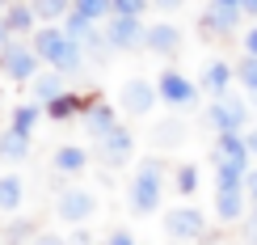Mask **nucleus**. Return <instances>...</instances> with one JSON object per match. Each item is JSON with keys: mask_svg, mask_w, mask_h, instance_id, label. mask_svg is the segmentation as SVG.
Listing matches in <instances>:
<instances>
[{"mask_svg": "<svg viewBox=\"0 0 257 245\" xmlns=\"http://www.w3.org/2000/svg\"><path fill=\"white\" fill-rule=\"evenodd\" d=\"M34 55L51 59L55 68H68V72L80 68V47H76V38L63 34V30H38L34 34Z\"/></svg>", "mask_w": 257, "mask_h": 245, "instance_id": "f257e3e1", "label": "nucleus"}, {"mask_svg": "<svg viewBox=\"0 0 257 245\" xmlns=\"http://www.w3.org/2000/svg\"><path fill=\"white\" fill-rule=\"evenodd\" d=\"M156 203H160V161H144L131 186V207L148 216V211H156Z\"/></svg>", "mask_w": 257, "mask_h": 245, "instance_id": "f03ea898", "label": "nucleus"}, {"mask_svg": "<svg viewBox=\"0 0 257 245\" xmlns=\"http://www.w3.org/2000/svg\"><path fill=\"white\" fill-rule=\"evenodd\" d=\"M0 63H5V72L13 80H34V47H17V42H9V47L0 51Z\"/></svg>", "mask_w": 257, "mask_h": 245, "instance_id": "7ed1b4c3", "label": "nucleus"}, {"mask_svg": "<svg viewBox=\"0 0 257 245\" xmlns=\"http://www.w3.org/2000/svg\"><path fill=\"white\" fill-rule=\"evenodd\" d=\"M202 228H207V220H202L198 207H177V211H169V237L194 241V237H202Z\"/></svg>", "mask_w": 257, "mask_h": 245, "instance_id": "20e7f679", "label": "nucleus"}, {"mask_svg": "<svg viewBox=\"0 0 257 245\" xmlns=\"http://www.w3.org/2000/svg\"><path fill=\"white\" fill-rule=\"evenodd\" d=\"M93 207H97V199H93L89 190H68V195L59 199V216L68 220V224H84V220L93 216Z\"/></svg>", "mask_w": 257, "mask_h": 245, "instance_id": "39448f33", "label": "nucleus"}, {"mask_svg": "<svg viewBox=\"0 0 257 245\" xmlns=\"http://www.w3.org/2000/svg\"><path fill=\"white\" fill-rule=\"evenodd\" d=\"M156 93L165 98L169 106H186L190 98H194V85H190L181 72H160V80H156Z\"/></svg>", "mask_w": 257, "mask_h": 245, "instance_id": "423d86ee", "label": "nucleus"}, {"mask_svg": "<svg viewBox=\"0 0 257 245\" xmlns=\"http://www.w3.org/2000/svg\"><path fill=\"white\" fill-rule=\"evenodd\" d=\"M156 98H160L156 85H144V80H131V85L122 89V106H126L131 114H148V110L156 106Z\"/></svg>", "mask_w": 257, "mask_h": 245, "instance_id": "0eeeda50", "label": "nucleus"}, {"mask_svg": "<svg viewBox=\"0 0 257 245\" xmlns=\"http://www.w3.org/2000/svg\"><path fill=\"white\" fill-rule=\"evenodd\" d=\"M110 42L114 47H135V42H148V30L139 26V17H114Z\"/></svg>", "mask_w": 257, "mask_h": 245, "instance_id": "6e6552de", "label": "nucleus"}, {"mask_svg": "<svg viewBox=\"0 0 257 245\" xmlns=\"http://www.w3.org/2000/svg\"><path fill=\"white\" fill-rule=\"evenodd\" d=\"M211 123H215L223 135L240 131V127H244V106H240V102H236V106H232V102H219V106H211Z\"/></svg>", "mask_w": 257, "mask_h": 245, "instance_id": "1a4fd4ad", "label": "nucleus"}, {"mask_svg": "<svg viewBox=\"0 0 257 245\" xmlns=\"http://www.w3.org/2000/svg\"><path fill=\"white\" fill-rule=\"evenodd\" d=\"M219 161L249 165V140H240L236 131H232V135H219Z\"/></svg>", "mask_w": 257, "mask_h": 245, "instance_id": "9d476101", "label": "nucleus"}, {"mask_svg": "<svg viewBox=\"0 0 257 245\" xmlns=\"http://www.w3.org/2000/svg\"><path fill=\"white\" fill-rule=\"evenodd\" d=\"M177 42H181L177 26H152V30H148V47H152V51H160V55L177 51Z\"/></svg>", "mask_w": 257, "mask_h": 245, "instance_id": "9b49d317", "label": "nucleus"}, {"mask_svg": "<svg viewBox=\"0 0 257 245\" xmlns=\"http://www.w3.org/2000/svg\"><path fill=\"white\" fill-rule=\"evenodd\" d=\"M244 165H236V161H219V195H236V190L244 186Z\"/></svg>", "mask_w": 257, "mask_h": 245, "instance_id": "f8f14e48", "label": "nucleus"}, {"mask_svg": "<svg viewBox=\"0 0 257 245\" xmlns=\"http://www.w3.org/2000/svg\"><path fill=\"white\" fill-rule=\"evenodd\" d=\"M101 144H105V161H110V165H118V161L131 156V135H126V131H110Z\"/></svg>", "mask_w": 257, "mask_h": 245, "instance_id": "ddd939ff", "label": "nucleus"}, {"mask_svg": "<svg viewBox=\"0 0 257 245\" xmlns=\"http://www.w3.org/2000/svg\"><path fill=\"white\" fill-rule=\"evenodd\" d=\"M207 93H215V98H223V93H228V85H232V68L228 63H211L207 68Z\"/></svg>", "mask_w": 257, "mask_h": 245, "instance_id": "4468645a", "label": "nucleus"}, {"mask_svg": "<svg viewBox=\"0 0 257 245\" xmlns=\"http://www.w3.org/2000/svg\"><path fill=\"white\" fill-rule=\"evenodd\" d=\"M215 207H219L215 216L223 220V224H236V220L244 216V199H240V190H236V195H219V199H215Z\"/></svg>", "mask_w": 257, "mask_h": 245, "instance_id": "2eb2a0df", "label": "nucleus"}, {"mask_svg": "<svg viewBox=\"0 0 257 245\" xmlns=\"http://www.w3.org/2000/svg\"><path fill=\"white\" fill-rule=\"evenodd\" d=\"M89 131H93V135H101V140H105L110 131H118V127H114L110 106H93V110H89Z\"/></svg>", "mask_w": 257, "mask_h": 245, "instance_id": "dca6fc26", "label": "nucleus"}, {"mask_svg": "<svg viewBox=\"0 0 257 245\" xmlns=\"http://www.w3.org/2000/svg\"><path fill=\"white\" fill-rule=\"evenodd\" d=\"M0 156H9V161H21V156H26V135L9 127V131L0 135Z\"/></svg>", "mask_w": 257, "mask_h": 245, "instance_id": "f3484780", "label": "nucleus"}, {"mask_svg": "<svg viewBox=\"0 0 257 245\" xmlns=\"http://www.w3.org/2000/svg\"><path fill=\"white\" fill-rule=\"evenodd\" d=\"M17 203H21V182L0 178V211H17Z\"/></svg>", "mask_w": 257, "mask_h": 245, "instance_id": "a211bd4d", "label": "nucleus"}, {"mask_svg": "<svg viewBox=\"0 0 257 245\" xmlns=\"http://www.w3.org/2000/svg\"><path fill=\"white\" fill-rule=\"evenodd\" d=\"M38 114H42V106H17V114H13V131L30 135V131H34V123H38Z\"/></svg>", "mask_w": 257, "mask_h": 245, "instance_id": "6ab92c4d", "label": "nucleus"}, {"mask_svg": "<svg viewBox=\"0 0 257 245\" xmlns=\"http://www.w3.org/2000/svg\"><path fill=\"white\" fill-rule=\"evenodd\" d=\"M110 9H114V0H76V13H80V17H89V21L105 17Z\"/></svg>", "mask_w": 257, "mask_h": 245, "instance_id": "aec40b11", "label": "nucleus"}, {"mask_svg": "<svg viewBox=\"0 0 257 245\" xmlns=\"http://www.w3.org/2000/svg\"><path fill=\"white\" fill-rule=\"evenodd\" d=\"M55 169H72V174L84 169V152H80V148H59V152H55Z\"/></svg>", "mask_w": 257, "mask_h": 245, "instance_id": "412c9836", "label": "nucleus"}, {"mask_svg": "<svg viewBox=\"0 0 257 245\" xmlns=\"http://www.w3.org/2000/svg\"><path fill=\"white\" fill-rule=\"evenodd\" d=\"M177 190H181V195H194V190H198V169L194 165H186L177 174Z\"/></svg>", "mask_w": 257, "mask_h": 245, "instance_id": "4be33fe9", "label": "nucleus"}, {"mask_svg": "<svg viewBox=\"0 0 257 245\" xmlns=\"http://www.w3.org/2000/svg\"><path fill=\"white\" fill-rule=\"evenodd\" d=\"M76 98H55L51 102V119H72V114H76Z\"/></svg>", "mask_w": 257, "mask_h": 245, "instance_id": "5701e85b", "label": "nucleus"}, {"mask_svg": "<svg viewBox=\"0 0 257 245\" xmlns=\"http://www.w3.org/2000/svg\"><path fill=\"white\" fill-rule=\"evenodd\" d=\"M240 85H244V89H253V93H257V55H249V59L240 63Z\"/></svg>", "mask_w": 257, "mask_h": 245, "instance_id": "b1692460", "label": "nucleus"}, {"mask_svg": "<svg viewBox=\"0 0 257 245\" xmlns=\"http://www.w3.org/2000/svg\"><path fill=\"white\" fill-rule=\"evenodd\" d=\"M148 9V0H114V13L118 17H139Z\"/></svg>", "mask_w": 257, "mask_h": 245, "instance_id": "393cba45", "label": "nucleus"}, {"mask_svg": "<svg viewBox=\"0 0 257 245\" xmlns=\"http://www.w3.org/2000/svg\"><path fill=\"white\" fill-rule=\"evenodd\" d=\"M38 98H47V102H55V98H63V85L59 80H38Z\"/></svg>", "mask_w": 257, "mask_h": 245, "instance_id": "a878e982", "label": "nucleus"}, {"mask_svg": "<svg viewBox=\"0 0 257 245\" xmlns=\"http://www.w3.org/2000/svg\"><path fill=\"white\" fill-rule=\"evenodd\" d=\"M30 21H34V17H30V13H26V9H21V5H17V9H13V13H9V30H30Z\"/></svg>", "mask_w": 257, "mask_h": 245, "instance_id": "bb28decb", "label": "nucleus"}, {"mask_svg": "<svg viewBox=\"0 0 257 245\" xmlns=\"http://www.w3.org/2000/svg\"><path fill=\"white\" fill-rule=\"evenodd\" d=\"M110 245H135V237H131V232H126V228H118V232H114V237H110Z\"/></svg>", "mask_w": 257, "mask_h": 245, "instance_id": "cd10ccee", "label": "nucleus"}, {"mask_svg": "<svg viewBox=\"0 0 257 245\" xmlns=\"http://www.w3.org/2000/svg\"><path fill=\"white\" fill-rule=\"evenodd\" d=\"M5 38H9V21H0V51H5V47H9V42H5Z\"/></svg>", "mask_w": 257, "mask_h": 245, "instance_id": "c85d7f7f", "label": "nucleus"}, {"mask_svg": "<svg viewBox=\"0 0 257 245\" xmlns=\"http://www.w3.org/2000/svg\"><path fill=\"white\" fill-rule=\"evenodd\" d=\"M34 245H68V241H59V237H38Z\"/></svg>", "mask_w": 257, "mask_h": 245, "instance_id": "c756f323", "label": "nucleus"}, {"mask_svg": "<svg viewBox=\"0 0 257 245\" xmlns=\"http://www.w3.org/2000/svg\"><path fill=\"white\" fill-rule=\"evenodd\" d=\"M244 47H249V55H257V30L249 34V42H244Z\"/></svg>", "mask_w": 257, "mask_h": 245, "instance_id": "7c9ffc66", "label": "nucleus"}, {"mask_svg": "<svg viewBox=\"0 0 257 245\" xmlns=\"http://www.w3.org/2000/svg\"><path fill=\"white\" fill-rule=\"evenodd\" d=\"M249 152L257 156V131H249Z\"/></svg>", "mask_w": 257, "mask_h": 245, "instance_id": "2f4dec72", "label": "nucleus"}, {"mask_svg": "<svg viewBox=\"0 0 257 245\" xmlns=\"http://www.w3.org/2000/svg\"><path fill=\"white\" fill-rule=\"evenodd\" d=\"M249 190H253V199H257V174H249Z\"/></svg>", "mask_w": 257, "mask_h": 245, "instance_id": "473e14b6", "label": "nucleus"}, {"mask_svg": "<svg viewBox=\"0 0 257 245\" xmlns=\"http://www.w3.org/2000/svg\"><path fill=\"white\" fill-rule=\"evenodd\" d=\"M244 9H249V13H257V0H244Z\"/></svg>", "mask_w": 257, "mask_h": 245, "instance_id": "72a5a7b5", "label": "nucleus"}, {"mask_svg": "<svg viewBox=\"0 0 257 245\" xmlns=\"http://www.w3.org/2000/svg\"><path fill=\"white\" fill-rule=\"evenodd\" d=\"M249 232H253V237H257V216H253V220H249Z\"/></svg>", "mask_w": 257, "mask_h": 245, "instance_id": "f704fd0d", "label": "nucleus"}, {"mask_svg": "<svg viewBox=\"0 0 257 245\" xmlns=\"http://www.w3.org/2000/svg\"><path fill=\"white\" fill-rule=\"evenodd\" d=\"M160 5H177V0H160Z\"/></svg>", "mask_w": 257, "mask_h": 245, "instance_id": "c9c22d12", "label": "nucleus"}, {"mask_svg": "<svg viewBox=\"0 0 257 245\" xmlns=\"http://www.w3.org/2000/svg\"><path fill=\"white\" fill-rule=\"evenodd\" d=\"M0 5H5V0H0Z\"/></svg>", "mask_w": 257, "mask_h": 245, "instance_id": "e433bc0d", "label": "nucleus"}]
</instances>
